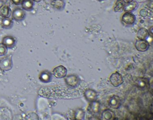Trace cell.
Instances as JSON below:
<instances>
[{"mask_svg":"<svg viewBox=\"0 0 153 120\" xmlns=\"http://www.w3.org/2000/svg\"><path fill=\"white\" fill-rule=\"evenodd\" d=\"M13 67V61L12 56H9L4 57L0 60V70L1 71H8L12 69Z\"/></svg>","mask_w":153,"mask_h":120,"instance_id":"obj_1","label":"cell"},{"mask_svg":"<svg viewBox=\"0 0 153 120\" xmlns=\"http://www.w3.org/2000/svg\"><path fill=\"white\" fill-rule=\"evenodd\" d=\"M111 84L116 87L120 86L124 83V79L121 74L117 72L113 73L109 78Z\"/></svg>","mask_w":153,"mask_h":120,"instance_id":"obj_2","label":"cell"},{"mask_svg":"<svg viewBox=\"0 0 153 120\" xmlns=\"http://www.w3.org/2000/svg\"><path fill=\"white\" fill-rule=\"evenodd\" d=\"M12 17L15 21L18 22L23 21L26 17V12L23 9L16 8L12 11Z\"/></svg>","mask_w":153,"mask_h":120,"instance_id":"obj_3","label":"cell"},{"mask_svg":"<svg viewBox=\"0 0 153 120\" xmlns=\"http://www.w3.org/2000/svg\"><path fill=\"white\" fill-rule=\"evenodd\" d=\"M67 70L65 66L62 65L58 66L54 68L53 70V74L57 79H62L66 76Z\"/></svg>","mask_w":153,"mask_h":120,"instance_id":"obj_4","label":"cell"},{"mask_svg":"<svg viewBox=\"0 0 153 120\" xmlns=\"http://www.w3.org/2000/svg\"><path fill=\"white\" fill-rule=\"evenodd\" d=\"M65 81L68 86L72 87H76L79 84L80 81L78 76L75 75H71L66 76L65 79Z\"/></svg>","mask_w":153,"mask_h":120,"instance_id":"obj_5","label":"cell"},{"mask_svg":"<svg viewBox=\"0 0 153 120\" xmlns=\"http://www.w3.org/2000/svg\"><path fill=\"white\" fill-rule=\"evenodd\" d=\"M136 19L135 16L130 12H126L122 17L123 22L128 25H131L134 24Z\"/></svg>","mask_w":153,"mask_h":120,"instance_id":"obj_6","label":"cell"},{"mask_svg":"<svg viewBox=\"0 0 153 120\" xmlns=\"http://www.w3.org/2000/svg\"><path fill=\"white\" fill-rule=\"evenodd\" d=\"M135 47L137 50L143 52L149 49V44L146 40L139 39L136 41Z\"/></svg>","mask_w":153,"mask_h":120,"instance_id":"obj_7","label":"cell"},{"mask_svg":"<svg viewBox=\"0 0 153 120\" xmlns=\"http://www.w3.org/2000/svg\"><path fill=\"white\" fill-rule=\"evenodd\" d=\"M2 44H4L8 49H12L15 47L16 40L12 36H6L3 38L2 41Z\"/></svg>","mask_w":153,"mask_h":120,"instance_id":"obj_8","label":"cell"},{"mask_svg":"<svg viewBox=\"0 0 153 120\" xmlns=\"http://www.w3.org/2000/svg\"><path fill=\"white\" fill-rule=\"evenodd\" d=\"M101 104L98 101H94L91 102L88 107V110L93 115L98 114L100 111Z\"/></svg>","mask_w":153,"mask_h":120,"instance_id":"obj_9","label":"cell"},{"mask_svg":"<svg viewBox=\"0 0 153 120\" xmlns=\"http://www.w3.org/2000/svg\"><path fill=\"white\" fill-rule=\"evenodd\" d=\"M85 97V99L88 102L94 101H96L97 98V93L94 90L88 89L86 90L84 93Z\"/></svg>","mask_w":153,"mask_h":120,"instance_id":"obj_10","label":"cell"},{"mask_svg":"<svg viewBox=\"0 0 153 120\" xmlns=\"http://www.w3.org/2000/svg\"><path fill=\"white\" fill-rule=\"evenodd\" d=\"M108 103L112 108L117 109L120 107L122 102L119 97L114 95L110 98Z\"/></svg>","mask_w":153,"mask_h":120,"instance_id":"obj_11","label":"cell"},{"mask_svg":"<svg viewBox=\"0 0 153 120\" xmlns=\"http://www.w3.org/2000/svg\"><path fill=\"white\" fill-rule=\"evenodd\" d=\"M51 73L48 70L42 71L39 76V79L43 83H48L52 80Z\"/></svg>","mask_w":153,"mask_h":120,"instance_id":"obj_12","label":"cell"},{"mask_svg":"<svg viewBox=\"0 0 153 120\" xmlns=\"http://www.w3.org/2000/svg\"><path fill=\"white\" fill-rule=\"evenodd\" d=\"M11 14V10L10 7L3 4L0 7V16L3 18H9Z\"/></svg>","mask_w":153,"mask_h":120,"instance_id":"obj_13","label":"cell"},{"mask_svg":"<svg viewBox=\"0 0 153 120\" xmlns=\"http://www.w3.org/2000/svg\"><path fill=\"white\" fill-rule=\"evenodd\" d=\"M138 4L137 1H133L124 4V10L126 12H132L138 8Z\"/></svg>","mask_w":153,"mask_h":120,"instance_id":"obj_14","label":"cell"},{"mask_svg":"<svg viewBox=\"0 0 153 120\" xmlns=\"http://www.w3.org/2000/svg\"><path fill=\"white\" fill-rule=\"evenodd\" d=\"M115 117H116V114L111 109H106L102 113V117L103 120H114Z\"/></svg>","mask_w":153,"mask_h":120,"instance_id":"obj_15","label":"cell"},{"mask_svg":"<svg viewBox=\"0 0 153 120\" xmlns=\"http://www.w3.org/2000/svg\"><path fill=\"white\" fill-rule=\"evenodd\" d=\"M34 1L33 0H25L22 3V7L25 11H30L34 7Z\"/></svg>","mask_w":153,"mask_h":120,"instance_id":"obj_16","label":"cell"},{"mask_svg":"<svg viewBox=\"0 0 153 120\" xmlns=\"http://www.w3.org/2000/svg\"><path fill=\"white\" fill-rule=\"evenodd\" d=\"M149 33L147 29L145 28H141L139 30L137 33V37L140 39L146 40L149 38Z\"/></svg>","mask_w":153,"mask_h":120,"instance_id":"obj_17","label":"cell"},{"mask_svg":"<svg viewBox=\"0 0 153 120\" xmlns=\"http://www.w3.org/2000/svg\"><path fill=\"white\" fill-rule=\"evenodd\" d=\"M51 5L56 10H63L65 6V3L64 0H56L51 2Z\"/></svg>","mask_w":153,"mask_h":120,"instance_id":"obj_18","label":"cell"},{"mask_svg":"<svg viewBox=\"0 0 153 120\" xmlns=\"http://www.w3.org/2000/svg\"><path fill=\"white\" fill-rule=\"evenodd\" d=\"M13 21L9 18H3L1 21V26L5 29H10L13 27Z\"/></svg>","mask_w":153,"mask_h":120,"instance_id":"obj_19","label":"cell"},{"mask_svg":"<svg viewBox=\"0 0 153 120\" xmlns=\"http://www.w3.org/2000/svg\"><path fill=\"white\" fill-rule=\"evenodd\" d=\"M125 3L122 0H117L115 3L114 8L115 12H121L124 10Z\"/></svg>","mask_w":153,"mask_h":120,"instance_id":"obj_20","label":"cell"},{"mask_svg":"<svg viewBox=\"0 0 153 120\" xmlns=\"http://www.w3.org/2000/svg\"><path fill=\"white\" fill-rule=\"evenodd\" d=\"M136 83L139 87L144 88L148 86L149 81L147 79L141 78V79H138L136 82Z\"/></svg>","mask_w":153,"mask_h":120,"instance_id":"obj_21","label":"cell"},{"mask_svg":"<svg viewBox=\"0 0 153 120\" xmlns=\"http://www.w3.org/2000/svg\"><path fill=\"white\" fill-rule=\"evenodd\" d=\"M85 116V113L82 109H77L75 113V117L76 119L84 120Z\"/></svg>","mask_w":153,"mask_h":120,"instance_id":"obj_22","label":"cell"},{"mask_svg":"<svg viewBox=\"0 0 153 120\" xmlns=\"http://www.w3.org/2000/svg\"><path fill=\"white\" fill-rule=\"evenodd\" d=\"M8 53V48L4 44L0 43V56H4Z\"/></svg>","mask_w":153,"mask_h":120,"instance_id":"obj_23","label":"cell"},{"mask_svg":"<svg viewBox=\"0 0 153 120\" xmlns=\"http://www.w3.org/2000/svg\"><path fill=\"white\" fill-rule=\"evenodd\" d=\"M140 14L141 16L144 18V17H146V16H148V10H146V9H142L140 11Z\"/></svg>","mask_w":153,"mask_h":120,"instance_id":"obj_24","label":"cell"},{"mask_svg":"<svg viewBox=\"0 0 153 120\" xmlns=\"http://www.w3.org/2000/svg\"><path fill=\"white\" fill-rule=\"evenodd\" d=\"M25 0H11L12 2L16 5H20L22 4V3Z\"/></svg>","mask_w":153,"mask_h":120,"instance_id":"obj_25","label":"cell"},{"mask_svg":"<svg viewBox=\"0 0 153 120\" xmlns=\"http://www.w3.org/2000/svg\"><path fill=\"white\" fill-rule=\"evenodd\" d=\"M133 1H134V0H122V1L125 3H129V2H131Z\"/></svg>","mask_w":153,"mask_h":120,"instance_id":"obj_26","label":"cell"},{"mask_svg":"<svg viewBox=\"0 0 153 120\" xmlns=\"http://www.w3.org/2000/svg\"><path fill=\"white\" fill-rule=\"evenodd\" d=\"M33 1H35L36 2H39L42 1V0H33Z\"/></svg>","mask_w":153,"mask_h":120,"instance_id":"obj_27","label":"cell"},{"mask_svg":"<svg viewBox=\"0 0 153 120\" xmlns=\"http://www.w3.org/2000/svg\"><path fill=\"white\" fill-rule=\"evenodd\" d=\"M97 1H106V0H97Z\"/></svg>","mask_w":153,"mask_h":120,"instance_id":"obj_28","label":"cell"},{"mask_svg":"<svg viewBox=\"0 0 153 120\" xmlns=\"http://www.w3.org/2000/svg\"><path fill=\"white\" fill-rule=\"evenodd\" d=\"M53 1H56V0H53Z\"/></svg>","mask_w":153,"mask_h":120,"instance_id":"obj_29","label":"cell"}]
</instances>
